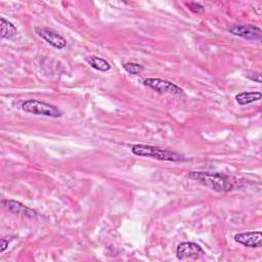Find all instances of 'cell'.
I'll return each instance as SVG.
<instances>
[{
  "label": "cell",
  "instance_id": "cell-11",
  "mask_svg": "<svg viewBox=\"0 0 262 262\" xmlns=\"http://www.w3.org/2000/svg\"><path fill=\"white\" fill-rule=\"evenodd\" d=\"M86 61L88 64H90V67L100 72H107L112 68L111 63L107 60H105L104 58L98 57L96 55H90L86 57Z\"/></svg>",
  "mask_w": 262,
  "mask_h": 262
},
{
  "label": "cell",
  "instance_id": "cell-5",
  "mask_svg": "<svg viewBox=\"0 0 262 262\" xmlns=\"http://www.w3.org/2000/svg\"><path fill=\"white\" fill-rule=\"evenodd\" d=\"M229 33L241 37L248 41L260 42L262 38V31L259 27L254 25H232L228 28Z\"/></svg>",
  "mask_w": 262,
  "mask_h": 262
},
{
  "label": "cell",
  "instance_id": "cell-6",
  "mask_svg": "<svg viewBox=\"0 0 262 262\" xmlns=\"http://www.w3.org/2000/svg\"><path fill=\"white\" fill-rule=\"evenodd\" d=\"M205 254L203 248L193 242H183L177 246L176 257L179 260L199 259Z\"/></svg>",
  "mask_w": 262,
  "mask_h": 262
},
{
  "label": "cell",
  "instance_id": "cell-8",
  "mask_svg": "<svg viewBox=\"0 0 262 262\" xmlns=\"http://www.w3.org/2000/svg\"><path fill=\"white\" fill-rule=\"evenodd\" d=\"M233 238L236 243L248 248H259L262 245V233L260 230L239 232Z\"/></svg>",
  "mask_w": 262,
  "mask_h": 262
},
{
  "label": "cell",
  "instance_id": "cell-15",
  "mask_svg": "<svg viewBox=\"0 0 262 262\" xmlns=\"http://www.w3.org/2000/svg\"><path fill=\"white\" fill-rule=\"evenodd\" d=\"M247 78L254 81V82H257V83H261V74L259 72H255V73H252V74H248L247 75Z\"/></svg>",
  "mask_w": 262,
  "mask_h": 262
},
{
  "label": "cell",
  "instance_id": "cell-16",
  "mask_svg": "<svg viewBox=\"0 0 262 262\" xmlns=\"http://www.w3.org/2000/svg\"><path fill=\"white\" fill-rule=\"evenodd\" d=\"M7 247H8V239H6L4 237L1 238V242H0V252L3 253L6 250Z\"/></svg>",
  "mask_w": 262,
  "mask_h": 262
},
{
  "label": "cell",
  "instance_id": "cell-10",
  "mask_svg": "<svg viewBox=\"0 0 262 262\" xmlns=\"http://www.w3.org/2000/svg\"><path fill=\"white\" fill-rule=\"evenodd\" d=\"M261 97H262V94L259 91L241 92L235 95V100L239 105H247V104L259 101Z\"/></svg>",
  "mask_w": 262,
  "mask_h": 262
},
{
  "label": "cell",
  "instance_id": "cell-4",
  "mask_svg": "<svg viewBox=\"0 0 262 262\" xmlns=\"http://www.w3.org/2000/svg\"><path fill=\"white\" fill-rule=\"evenodd\" d=\"M143 84L159 93H170L174 95H183V90L176 84L164 80L161 78H146L143 80Z\"/></svg>",
  "mask_w": 262,
  "mask_h": 262
},
{
  "label": "cell",
  "instance_id": "cell-13",
  "mask_svg": "<svg viewBox=\"0 0 262 262\" xmlns=\"http://www.w3.org/2000/svg\"><path fill=\"white\" fill-rule=\"evenodd\" d=\"M123 69L131 75H138L144 70L143 66L136 62H126L123 64Z\"/></svg>",
  "mask_w": 262,
  "mask_h": 262
},
{
  "label": "cell",
  "instance_id": "cell-9",
  "mask_svg": "<svg viewBox=\"0 0 262 262\" xmlns=\"http://www.w3.org/2000/svg\"><path fill=\"white\" fill-rule=\"evenodd\" d=\"M3 207L13 213V214H18V215H23V216H26V217H29V218H35L37 216V213L36 211L30 209L29 207L25 206L24 204L17 202V201H14V200H2L1 201Z\"/></svg>",
  "mask_w": 262,
  "mask_h": 262
},
{
  "label": "cell",
  "instance_id": "cell-14",
  "mask_svg": "<svg viewBox=\"0 0 262 262\" xmlns=\"http://www.w3.org/2000/svg\"><path fill=\"white\" fill-rule=\"evenodd\" d=\"M187 6L194 13H203L205 11L204 6L196 2H189V3H187Z\"/></svg>",
  "mask_w": 262,
  "mask_h": 262
},
{
  "label": "cell",
  "instance_id": "cell-12",
  "mask_svg": "<svg viewBox=\"0 0 262 262\" xmlns=\"http://www.w3.org/2000/svg\"><path fill=\"white\" fill-rule=\"evenodd\" d=\"M0 27H1V38L2 39L10 40L17 33L15 26L12 23H10L9 20L5 19L4 17L0 18Z\"/></svg>",
  "mask_w": 262,
  "mask_h": 262
},
{
  "label": "cell",
  "instance_id": "cell-2",
  "mask_svg": "<svg viewBox=\"0 0 262 262\" xmlns=\"http://www.w3.org/2000/svg\"><path fill=\"white\" fill-rule=\"evenodd\" d=\"M131 150L135 156L148 157V158L157 159L160 161H166V162L186 161V158L183 155L170 149H164L159 146H152V145H146V144H135L132 146Z\"/></svg>",
  "mask_w": 262,
  "mask_h": 262
},
{
  "label": "cell",
  "instance_id": "cell-3",
  "mask_svg": "<svg viewBox=\"0 0 262 262\" xmlns=\"http://www.w3.org/2000/svg\"><path fill=\"white\" fill-rule=\"evenodd\" d=\"M21 108L26 113L33 115H41L50 118H59L62 112L55 105L37 99H28L21 103Z\"/></svg>",
  "mask_w": 262,
  "mask_h": 262
},
{
  "label": "cell",
  "instance_id": "cell-1",
  "mask_svg": "<svg viewBox=\"0 0 262 262\" xmlns=\"http://www.w3.org/2000/svg\"><path fill=\"white\" fill-rule=\"evenodd\" d=\"M188 178L200 182L216 192L231 191L237 182L236 178L231 175L208 171H191L188 173Z\"/></svg>",
  "mask_w": 262,
  "mask_h": 262
},
{
  "label": "cell",
  "instance_id": "cell-7",
  "mask_svg": "<svg viewBox=\"0 0 262 262\" xmlns=\"http://www.w3.org/2000/svg\"><path fill=\"white\" fill-rule=\"evenodd\" d=\"M36 33L49 45L56 49H63L67 47V40L56 32L48 28H36Z\"/></svg>",
  "mask_w": 262,
  "mask_h": 262
}]
</instances>
